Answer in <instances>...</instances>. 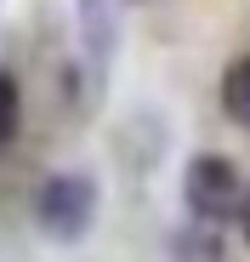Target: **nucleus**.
Masks as SVG:
<instances>
[{
  "instance_id": "7",
  "label": "nucleus",
  "mask_w": 250,
  "mask_h": 262,
  "mask_svg": "<svg viewBox=\"0 0 250 262\" xmlns=\"http://www.w3.org/2000/svg\"><path fill=\"white\" fill-rule=\"evenodd\" d=\"M233 223H239V239L250 245V183H244V194H239V211H233Z\"/></svg>"
},
{
  "instance_id": "2",
  "label": "nucleus",
  "mask_w": 250,
  "mask_h": 262,
  "mask_svg": "<svg viewBox=\"0 0 250 262\" xmlns=\"http://www.w3.org/2000/svg\"><path fill=\"white\" fill-rule=\"evenodd\" d=\"M239 194H244V177L228 154H193L188 171H182V205L199 216V223H228L239 211Z\"/></svg>"
},
{
  "instance_id": "1",
  "label": "nucleus",
  "mask_w": 250,
  "mask_h": 262,
  "mask_svg": "<svg viewBox=\"0 0 250 262\" xmlns=\"http://www.w3.org/2000/svg\"><path fill=\"white\" fill-rule=\"evenodd\" d=\"M97 205H103V194H97L91 171H52V177L40 183V194H34V223H40L46 239L74 245V239L91 234Z\"/></svg>"
},
{
  "instance_id": "3",
  "label": "nucleus",
  "mask_w": 250,
  "mask_h": 262,
  "mask_svg": "<svg viewBox=\"0 0 250 262\" xmlns=\"http://www.w3.org/2000/svg\"><path fill=\"white\" fill-rule=\"evenodd\" d=\"M119 6L125 0H74V12H80V40H86V57L91 69L103 74L114 46H119Z\"/></svg>"
},
{
  "instance_id": "6",
  "label": "nucleus",
  "mask_w": 250,
  "mask_h": 262,
  "mask_svg": "<svg viewBox=\"0 0 250 262\" xmlns=\"http://www.w3.org/2000/svg\"><path fill=\"white\" fill-rule=\"evenodd\" d=\"M17 125H23V85L12 69H0V148L17 137Z\"/></svg>"
},
{
  "instance_id": "5",
  "label": "nucleus",
  "mask_w": 250,
  "mask_h": 262,
  "mask_svg": "<svg viewBox=\"0 0 250 262\" xmlns=\"http://www.w3.org/2000/svg\"><path fill=\"white\" fill-rule=\"evenodd\" d=\"M222 114L250 131V52H239V57L222 69Z\"/></svg>"
},
{
  "instance_id": "4",
  "label": "nucleus",
  "mask_w": 250,
  "mask_h": 262,
  "mask_svg": "<svg viewBox=\"0 0 250 262\" xmlns=\"http://www.w3.org/2000/svg\"><path fill=\"white\" fill-rule=\"evenodd\" d=\"M171 262H228V239H222V223H193L177 228L171 239Z\"/></svg>"
}]
</instances>
